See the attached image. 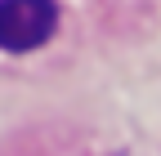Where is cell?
Segmentation results:
<instances>
[{
    "instance_id": "obj_1",
    "label": "cell",
    "mask_w": 161,
    "mask_h": 156,
    "mask_svg": "<svg viewBox=\"0 0 161 156\" xmlns=\"http://www.w3.org/2000/svg\"><path fill=\"white\" fill-rule=\"evenodd\" d=\"M58 27L54 0H0V49L27 54L40 49Z\"/></svg>"
}]
</instances>
